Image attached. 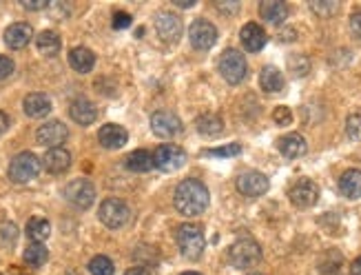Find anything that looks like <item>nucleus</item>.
<instances>
[{"label": "nucleus", "mask_w": 361, "mask_h": 275, "mask_svg": "<svg viewBox=\"0 0 361 275\" xmlns=\"http://www.w3.org/2000/svg\"><path fill=\"white\" fill-rule=\"evenodd\" d=\"M173 204L182 215H199L208 206V189L199 180H182L173 193Z\"/></svg>", "instance_id": "1"}, {"label": "nucleus", "mask_w": 361, "mask_h": 275, "mask_svg": "<svg viewBox=\"0 0 361 275\" xmlns=\"http://www.w3.org/2000/svg\"><path fill=\"white\" fill-rule=\"evenodd\" d=\"M262 260V247L250 240V238H242L235 244H230L228 249V262L233 264L235 269H250Z\"/></svg>", "instance_id": "2"}, {"label": "nucleus", "mask_w": 361, "mask_h": 275, "mask_svg": "<svg viewBox=\"0 0 361 275\" xmlns=\"http://www.w3.org/2000/svg\"><path fill=\"white\" fill-rule=\"evenodd\" d=\"M175 240H177V247L182 251L188 260H197L202 255L206 242H204V233L197 224H182L175 233Z\"/></svg>", "instance_id": "3"}, {"label": "nucleus", "mask_w": 361, "mask_h": 275, "mask_svg": "<svg viewBox=\"0 0 361 275\" xmlns=\"http://www.w3.org/2000/svg\"><path fill=\"white\" fill-rule=\"evenodd\" d=\"M98 218L109 229H122L124 224L131 220V209H129V206L122 200L107 198L102 204H100Z\"/></svg>", "instance_id": "4"}, {"label": "nucleus", "mask_w": 361, "mask_h": 275, "mask_svg": "<svg viewBox=\"0 0 361 275\" xmlns=\"http://www.w3.org/2000/svg\"><path fill=\"white\" fill-rule=\"evenodd\" d=\"M40 169H43V162H40L34 153L23 151L12 160V164H9V178L16 184H25L29 180H34L40 173Z\"/></svg>", "instance_id": "5"}, {"label": "nucleus", "mask_w": 361, "mask_h": 275, "mask_svg": "<svg viewBox=\"0 0 361 275\" xmlns=\"http://www.w3.org/2000/svg\"><path fill=\"white\" fill-rule=\"evenodd\" d=\"M219 74L224 76V80L230 85H239L248 74V65L244 60V56L237 49H226L219 58Z\"/></svg>", "instance_id": "6"}, {"label": "nucleus", "mask_w": 361, "mask_h": 275, "mask_svg": "<svg viewBox=\"0 0 361 275\" xmlns=\"http://www.w3.org/2000/svg\"><path fill=\"white\" fill-rule=\"evenodd\" d=\"M186 160H188L186 151L177 144H160L153 151V164L160 171H166V173L182 169Z\"/></svg>", "instance_id": "7"}, {"label": "nucleus", "mask_w": 361, "mask_h": 275, "mask_svg": "<svg viewBox=\"0 0 361 275\" xmlns=\"http://www.w3.org/2000/svg\"><path fill=\"white\" fill-rule=\"evenodd\" d=\"M65 198L76 209H89L96 200V186L89 180H72L65 186Z\"/></svg>", "instance_id": "8"}, {"label": "nucleus", "mask_w": 361, "mask_h": 275, "mask_svg": "<svg viewBox=\"0 0 361 275\" xmlns=\"http://www.w3.org/2000/svg\"><path fill=\"white\" fill-rule=\"evenodd\" d=\"M288 198L295 206H299V209H310V206H315L319 200V186L313 180L302 178L290 186Z\"/></svg>", "instance_id": "9"}, {"label": "nucleus", "mask_w": 361, "mask_h": 275, "mask_svg": "<svg viewBox=\"0 0 361 275\" xmlns=\"http://www.w3.org/2000/svg\"><path fill=\"white\" fill-rule=\"evenodd\" d=\"M188 41L195 49H199V52H206V49H210L217 43V29L215 25L197 18V21L188 27Z\"/></svg>", "instance_id": "10"}, {"label": "nucleus", "mask_w": 361, "mask_h": 275, "mask_svg": "<svg viewBox=\"0 0 361 275\" xmlns=\"http://www.w3.org/2000/svg\"><path fill=\"white\" fill-rule=\"evenodd\" d=\"M237 191L246 195V198H259L268 191V178L259 171H246L237 178Z\"/></svg>", "instance_id": "11"}, {"label": "nucleus", "mask_w": 361, "mask_h": 275, "mask_svg": "<svg viewBox=\"0 0 361 275\" xmlns=\"http://www.w3.org/2000/svg\"><path fill=\"white\" fill-rule=\"evenodd\" d=\"M155 32L164 43H177L182 36V21L171 12H160L155 16Z\"/></svg>", "instance_id": "12"}, {"label": "nucleus", "mask_w": 361, "mask_h": 275, "mask_svg": "<svg viewBox=\"0 0 361 275\" xmlns=\"http://www.w3.org/2000/svg\"><path fill=\"white\" fill-rule=\"evenodd\" d=\"M151 129L160 138H173L182 131V120L171 111H155L151 116Z\"/></svg>", "instance_id": "13"}, {"label": "nucleus", "mask_w": 361, "mask_h": 275, "mask_svg": "<svg viewBox=\"0 0 361 275\" xmlns=\"http://www.w3.org/2000/svg\"><path fill=\"white\" fill-rule=\"evenodd\" d=\"M36 138L40 144L49 146V149H56V146H60L69 138V129L63 122L52 120V122H45L43 126H38Z\"/></svg>", "instance_id": "14"}, {"label": "nucleus", "mask_w": 361, "mask_h": 275, "mask_svg": "<svg viewBox=\"0 0 361 275\" xmlns=\"http://www.w3.org/2000/svg\"><path fill=\"white\" fill-rule=\"evenodd\" d=\"M239 38H242V45L246 52L250 54H257V52H262L266 41H268V36L262 27H259L257 23H248L242 27V32H239Z\"/></svg>", "instance_id": "15"}, {"label": "nucleus", "mask_w": 361, "mask_h": 275, "mask_svg": "<svg viewBox=\"0 0 361 275\" xmlns=\"http://www.w3.org/2000/svg\"><path fill=\"white\" fill-rule=\"evenodd\" d=\"M43 164H45V169L49 173L60 175V173L69 171V166H72V153H69L67 149H63V146H56V149H49L45 153Z\"/></svg>", "instance_id": "16"}, {"label": "nucleus", "mask_w": 361, "mask_h": 275, "mask_svg": "<svg viewBox=\"0 0 361 275\" xmlns=\"http://www.w3.org/2000/svg\"><path fill=\"white\" fill-rule=\"evenodd\" d=\"M32 38H34V29L27 23H14L12 27H7L5 32V43L12 49H25L32 43Z\"/></svg>", "instance_id": "17"}, {"label": "nucleus", "mask_w": 361, "mask_h": 275, "mask_svg": "<svg viewBox=\"0 0 361 275\" xmlns=\"http://www.w3.org/2000/svg\"><path fill=\"white\" fill-rule=\"evenodd\" d=\"M98 140L105 149H120V146L127 144L129 133L124 126H120V124H105L98 133Z\"/></svg>", "instance_id": "18"}, {"label": "nucleus", "mask_w": 361, "mask_h": 275, "mask_svg": "<svg viewBox=\"0 0 361 275\" xmlns=\"http://www.w3.org/2000/svg\"><path fill=\"white\" fill-rule=\"evenodd\" d=\"M277 146H279V151H282L284 158H288V160L302 158V155L308 151V144H306V140L299 133H288L284 138H279Z\"/></svg>", "instance_id": "19"}, {"label": "nucleus", "mask_w": 361, "mask_h": 275, "mask_svg": "<svg viewBox=\"0 0 361 275\" xmlns=\"http://www.w3.org/2000/svg\"><path fill=\"white\" fill-rule=\"evenodd\" d=\"M69 116L74 118V122L87 126V124L96 122L98 109H96V104H94V102H89V100H87V98H78V100H74L72 107H69Z\"/></svg>", "instance_id": "20"}, {"label": "nucleus", "mask_w": 361, "mask_h": 275, "mask_svg": "<svg viewBox=\"0 0 361 275\" xmlns=\"http://www.w3.org/2000/svg\"><path fill=\"white\" fill-rule=\"evenodd\" d=\"M284 85H286L284 74L279 72L277 67L268 65V67L262 69V72H259V87H262L266 94H279L284 89Z\"/></svg>", "instance_id": "21"}, {"label": "nucleus", "mask_w": 361, "mask_h": 275, "mask_svg": "<svg viewBox=\"0 0 361 275\" xmlns=\"http://www.w3.org/2000/svg\"><path fill=\"white\" fill-rule=\"evenodd\" d=\"M339 191L348 200H359L361 198V171L359 169H348L342 178H339Z\"/></svg>", "instance_id": "22"}, {"label": "nucleus", "mask_w": 361, "mask_h": 275, "mask_svg": "<svg viewBox=\"0 0 361 275\" xmlns=\"http://www.w3.org/2000/svg\"><path fill=\"white\" fill-rule=\"evenodd\" d=\"M25 113L29 118H45L49 111H52V100L45 96V94H29L25 98Z\"/></svg>", "instance_id": "23"}, {"label": "nucleus", "mask_w": 361, "mask_h": 275, "mask_svg": "<svg viewBox=\"0 0 361 275\" xmlns=\"http://www.w3.org/2000/svg\"><path fill=\"white\" fill-rule=\"evenodd\" d=\"M259 16L270 25H282L288 18V7L279 0H266V3L259 5Z\"/></svg>", "instance_id": "24"}, {"label": "nucleus", "mask_w": 361, "mask_h": 275, "mask_svg": "<svg viewBox=\"0 0 361 275\" xmlns=\"http://www.w3.org/2000/svg\"><path fill=\"white\" fill-rule=\"evenodd\" d=\"M69 65H72L78 74H89L96 65V56L89 52L87 47H76L69 54Z\"/></svg>", "instance_id": "25"}, {"label": "nucleus", "mask_w": 361, "mask_h": 275, "mask_svg": "<svg viewBox=\"0 0 361 275\" xmlns=\"http://www.w3.org/2000/svg\"><path fill=\"white\" fill-rule=\"evenodd\" d=\"M124 162H127V169L135 171V173H146V171H151V166H155L153 155L149 151H144V149H138L133 153H129Z\"/></svg>", "instance_id": "26"}, {"label": "nucleus", "mask_w": 361, "mask_h": 275, "mask_svg": "<svg viewBox=\"0 0 361 275\" xmlns=\"http://www.w3.org/2000/svg\"><path fill=\"white\" fill-rule=\"evenodd\" d=\"M197 131L206 135V138H213V135H219L224 129V122H222V118L215 116V113H204V116H199L197 118Z\"/></svg>", "instance_id": "27"}, {"label": "nucleus", "mask_w": 361, "mask_h": 275, "mask_svg": "<svg viewBox=\"0 0 361 275\" xmlns=\"http://www.w3.org/2000/svg\"><path fill=\"white\" fill-rule=\"evenodd\" d=\"M36 45H38V52L43 54V56H47V58L58 56L60 47H63V43H60V38H58L56 32H43V34H38Z\"/></svg>", "instance_id": "28"}, {"label": "nucleus", "mask_w": 361, "mask_h": 275, "mask_svg": "<svg viewBox=\"0 0 361 275\" xmlns=\"http://www.w3.org/2000/svg\"><path fill=\"white\" fill-rule=\"evenodd\" d=\"M49 233H52V224L45 218H32L27 222V238L32 242L43 244L49 238Z\"/></svg>", "instance_id": "29"}, {"label": "nucleus", "mask_w": 361, "mask_h": 275, "mask_svg": "<svg viewBox=\"0 0 361 275\" xmlns=\"http://www.w3.org/2000/svg\"><path fill=\"white\" fill-rule=\"evenodd\" d=\"M25 262L29 264V267H43V264L47 262V258H49V253H47V249H45V244H38V242H32L29 247L25 249Z\"/></svg>", "instance_id": "30"}, {"label": "nucleus", "mask_w": 361, "mask_h": 275, "mask_svg": "<svg viewBox=\"0 0 361 275\" xmlns=\"http://www.w3.org/2000/svg\"><path fill=\"white\" fill-rule=\"evenodd\" d=\"M89 271H91V275H113L116 267L107 255H96V258L89 262Z\"/></svg>", "instance_id": "31"}, {"label": "nucleus", "mask_w": 361, "mask_h": 275, "mask_svg": "<svg viewBox=\"0 0 361 275\" xmlns=\"http://www.w3.org/2000/svg\"><path fill=\"white\" fill-rule=\"evenodd\" d=\"M16 240H18L16 224H12V222L0 224V244H3V247H14Z\"/></svg>", "instance_id": "32"}, {"label": "nucleus", "mask_w": 361, "mask_h": 275, "mask_svg": "<svg viewBox=\"0 0 361 275\" xmlns=\"http://www.w3.org/2000/svg\"><path fill=\"white\" fill-rule=\"evenodd\" d=\"M239 153H242V144H237V142H230V144L219 146V149L206 151V155H213V158H233V155H239Z\"/></svg>", "instance_id": "33"}, {"label": "nucleus", "mask_w": 361, "mask_h": 275, "mask_svg": "<svg viewBox=\"0 0 361 275\" xmlns=\"http://www.w3.org/2000/svg\"><path fill=\"white\" fill-rule=\"evenodd\" d=\"M310 9L317 14V16H322V18H330L333 14H337V9L339 5L333 3V0H317V3H310Z\"/></svg>", "instance_id": "34"}, {"label": "nucleus", "mask_w": 361, "mask_h": 275, "mask_svg": "<svg viewBox=\"0 0 361 275\" xmlns=\"http://www.w3.org/2000/svg\"><path fill=\"white\" fill-rule=\"evenodd\" d=\"M288 69L293 72L295 76H306L310 72V63H308V58L306 56H290L288 58Z\"/></svg>", "instance_id": "35"}, {"label": "nucleus", "mask_w": 361, "mask_h": 275, "mask_svg": "<svg viewBox=\"0 0 361 275\" xmlns=\"http://www.w3.org/2000/svg\"><path fill=\"white\" fill-rule=\"evenodd\" d=\"M346 133H348L350 140H355V142L361 140V113L348 116V120H346Z\"/></svg>", "instance_id": "36"}, {"label": "nucleus", "mask_w": 361, "mask_h": 275, "mask_svg": "<svg viewBox=\"0 0 361 275\" xmlns=\"http://www.w3.org/2000/svg\"><path fill=\"white\" fill-rule=\"evenodd\" d=\"M273 120L279 124V126H286L293 122V113H290L288 107H277V109L273 111Z\"/></svg>", "instance_id": "37"}, {"label": "nucleus", "mask_w": 361, "mask_h": 275, "mask_svg": "<svg viewBox=\"0 0 361 275\" xmlns=\"http://www.w3.org/2000/svg\"><path fill=\"white\" fill-rule=\"evenodd\" d=\"M14 74V60L7 56H0V80H5Z\"/></svg>", "instance_id": "38"}, {"label": "nucleus", "mask_w": 361, "mask_h": 275, "mask_svg": "<svg viewBox=\"0 0 361 275\" xmlns=\"http://www.w3.org/2000/svg\"><path fill=\"white\" fill-rule=\"evenodd\" d=\"M131 25V16L127 12H116L113 14V29H127Z\"/></svg>", "instance_id": "39"}, {"label": "nucleus", "mask_w": 361, "mask_h": 275, "mask_svg": "<svg viewBox=\"0 0 361 275\" xmlns=\"http://www.w3.org/2000/svg\"><path fill=\"white\" fill-rule=\"evenodd\" d=\"M350 32H353L355 38L361 41V12H355L353 16H350Z\"/></svg>", "instance_id": "40"}, {"label": "nucleus", "mask_w": 361, "mask_h": 275, "mask_svg": "<svg viewBox=\"0 0 361 275\" xmlns=\"http://www.w3.org/2000/svg\"><path fill=\"white\" fill-rule=\"evenodd\" d=\"M23 7L32 9V12H38V9H47L49 3H47V0H23Z\"/></svg>", "instance_id": "41"}, {"label": "nucleus", "mask_w": 361, "mask_h": 275, "mask_svg": "<svg viewBox=\"0 0 361 275\" xmlns=\"http://www.w3.org/2000/svg\"><path fill=\"white\" fill-rule=\"evenodd\" d=\"M217 9L219 12H224V14H235L239 9V3H235V0L233 3H217Z\"/></svg>", "instance_id": "42"}, {"label": "nucleus", "mask_w": 361, "mask_h": 275, "mask_svg": "<svg viewBox=\"0 0 361 275\" xmlns=\"http://www.w3.org/2000/svg\"><path fill=\"white\" fill-rule=\"evenodd\" d=\"M7 126H9V118H7V113L0 111V133H5Z\"/></svg>", "instance_id": "43"}, {"label": "nucleus", "mask_w": 361, "mask_h": 275, "mask_svg": "<svg viewBox=\"0 0 361 275\" xmlns=\"http://www.w3.org/2000/svg\"><path fill=\"white\" fill-rule=\"evenodd\" d=\"M124 275H151L146 269H142V267H135V269H129Z\"/></svg>", "instance_id": "44"}, {"label": "nucleus", "mask_w": 361, "mask_h": 275, "mask_svg": "<svg viewBox=\"0 0 361 275\" xmlns=\"http://www.w3.org/2000/svg\"><path fill=\"white\" fill-rule=\"evenodd\" d=\"M350 273H353V275H361V258H357L353 262V267H350Z\"/></svg>", "instance_id": "45"}, {"label": "nucleus", "mask_w": 361, "mask_h": 275, "mask_svg": "<svg viewBox=\"0 0 361 275\" xmlns=\"http://www.w3.org/2000/svg\"><path fill=\"white\" fill-rule=\"evenodd\" d=\"M175 5L182 7V9H190V7L195 5V0H175Z\"/></svg>", "instance_id": "46"}, {"label": "nucleus", "mask_w": 361, "mask_h": 275, "mask_svg": "<svg viewBox=\"0 0 361 275\" xmlns=\"http://www.w3.org/2000/svg\"><path fill=\"white\" fill-rule=\"evenodd\" d=\"M182 275H199V273H195V271H188V273H182Z\"/></svg>", "instance_id": "47"}, {"label": "nucleus", "mask_w": 361, "mask_h": 275, "mask_svg": "<svg viewBox=\"0 0 361 275\" xmlns=\"http://www.w3.org/2000/svg\"><path fill=\"white\" fill-rule=\"evenodd\" d=\"M250 275H262V273H250Z\"/></svg>", "instance_id": "48"}]
</instances>
